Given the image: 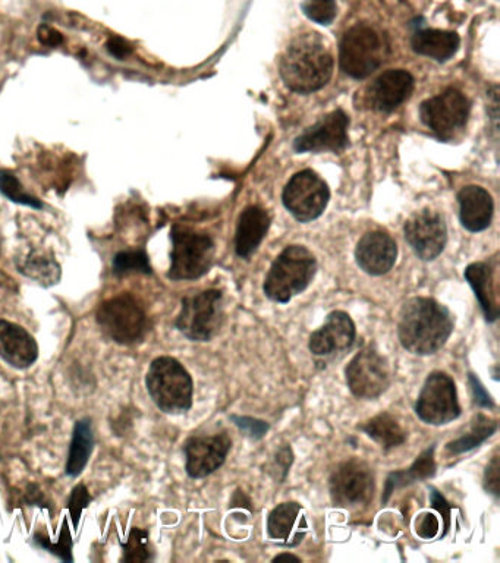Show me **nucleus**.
<instances>
[{
    "mask_svg": "<svg viewBox=\"0 0 500 563\" xmlns=\"http://www.w3.org/2000/svg\"><path fill=\"white\" fill-rule=\"evenodd\" d=\"M454 317L445 305L430 298H413L399 314L398 335L402 347L415 355H433L448 341Z\"/></svg>",
    "mask_w": 500,
    "mask_h": 563,
    "instance_id": "1",
    "label": "nucleus"
},
{
    "mask_svg": "<svg viewBox=\"0 0 500 563\" xmlns=\"http://www.w3.org/2000/svg\"><path fill=\"white\" fill-rule=\"evenodd\" d=\"M279 69L286 87L295 93L310 94L329 83L333 59L317 34H307L286 49Z\"/></svg>",
    "mask_w": 500,
    "mask_h": 563,
    "instance_id": "2",
    "label": "nucleus"
},
{
    "mask_svg": "<svg viewBox=\"0 0 500 563\" xmlns=\"http://www.w3.org/2000/svg\"><path fill=\"white\" fill-rule=\"evenodd\" d=\"M316 270L313 254L301 245H291L273 263L264 282V294L275 303H289L310 285Z\"/></svg>",
    "mask_w": 500,
    "mask_h": 563,
    "instance_id": "3",
    "label": "nucleus"
},
{
    "mask_svg": "<svg viewBox=\"0 0 500 563\" xmlns=\"http://www.w3.org/2000/svg\"><path fill=\"white\" fill-rule=\"evenodd\" d=\"M146 385L154 404L166 414H182L193 405V379L175 358H156L147 371Z\"/></svg>",
    "mask_w": 500,
    "mask_h": 563,
    "instance_id": "4",
    "label": "nucleus"
},
{
    "mask_svg": "<svg viewBox=\"0 0 500 563\" xmlns=\"http://www.w3.org/2000/svg\"><path fill=\"white\" fill-rule=\"evenodd\" d=\"M386 55L388 46L369 25H355L342 37L339 62L342 71L355 80H364L373 74L385 62Z\"/></svg>",
    "mask_w": 500,
    "mask_h": 563,
    "instance_id": "5",
    "label": "nucleus"
},
{
    "mask_svg": "<svg viewBox=\"0 0 500 563\" xmlns=\"http://www.w3.org/2000/svg\"><path fill=\"white\" fill-rule=\"evenodd\" d=\"M172 281H194L209 272L215 257V244L207 235L174 226L172 229Z\"/></svg>",
    "mask_w": 500,
    "mask_h": 563,
    "instance_id": "6",
    "label": "nucleus"
},
{
    "mask_svg": "<svg viewBox=\"0 0 500 563\" xmlns=\"http://www.w3.org/2000/svg\"><path fill=\"white\" fill-rule=\"evenodd\" d=\"M222 323V292L210 289L182 300L176 329L190 341L207 342L218 335Z\"/></svg>",
    "mask_w": 500,
    "mask_h": 563,
    "instance_id": "7",
    "label": "nucleus"
},
{
    "mask_svg": "<svg viewBox=\"0 0 500 563\" xmlns=\"http://www.w3.org/2000/svg\"><path fill=\"white\" fill-rule=\"evenodd\" d=\"M97 323L116 344L131 345L140 341L147 330V317L131 294H121L100 305Z\"/></svg>",
    "mask_w": 500,
    "mask_h": 563,
    "instance_id": "8",
    "label": "nucleus"
},
{
    "mask_svg": "<svg viewBox=\"0 0 500 563\" xmlns=\"http://www.w3.org/2000/svg\"><path fill=\"white\" fill-rule=\"evenodd\" d=\"M330 496L338 508L358 509L373 500L374 476L366 462L349 459L330 476Z\"/></svg>",
    "mask_w": 500,
    "mask_h": 563,
    "instance_id": "9",
    "label": "nucleus"
},
{
    "mask_svg": "<svg viewBox=\"0 0 500 563\" xmlns=\"http://www.w3.org/2000/svg\"><path fill=\"white\" fill-rule=\"evenodd\" d=\"M420 116L437 138L449 141L467 124L470 102L461 91L448 88L439 96L426 100L421 105Z\"/></svg>",
    "mask_w": 500,
    "mask_h": 563,
    "instance_id": "10",
    "label": "nucleus"
},
{
    "mask_svg": "<svg viewBox=\"0 0 500 563\" xmlns=\"http://www.w3.org/2000/svg\"><path fill=\"white\" fill-rule=\"evenodd\" d=\"M415 412L430 426H443L457 420L461 414L457 386L448 374H430L418 396Z\"/></svg>",
    "mask_w": 500,
    "mask_h": 563,
    "instance_id": "11",
    "label": "nucleus"
},
{
    "mask_svg": "<svg viewBox=\"0 0 500 563\" xmlns=\"http://www.w3.org/2000/svg\"><path fill=\"white\" fill-rule=\"evenodd\" d=\"M283 204L295 219L307 223L323 215L330 193L326 182L313 171L292 176L283 190Z\"/></svg>",
    "mask_w": 500,
    "mask_h": 563,
    "instance_id": "12",
    "label": "nucleus"
},
{
    "mask_svg": "<svg viewBox=\"0 0 500 563\" xmlns=\"http://www.w3.org/2000/svg\"><path fill=\"white\" fill-rule=\"evenodd\" d=\"M348 388L360 399H376L391 385V366L374 348L358 352L347 370Z\"/></svg>",
    "mask_w": 500,
    "mask_h": 563,
    "instance_id": "13",
    "label": "nucleus"
},
{
    "mask_svg": "<svg viewBox=\"0 0 500 563\" xmlns=\"http://www.w3.org/2000/svg\"><path fill=\"white\" fill-rule=\"evenodd\" d=\"M405 238L421 260H435L448 241L445 220L430 210L415 213L405 223Z\"/></svg>",
    "mask_w": 500,
    "mask_h": 563,
    "instance_id": "14",
    "label": "nucleus"
},
{
    "mask_svg": "<svg viewBox=\"0 0 500 563\" xmlns=\"http://www.w3.org/2000/svg\"><path fill=\"white\" fill-rule=\"evenodd\" d=\"M348 125V116L342 110L329 113L295 140V152L320 153L344 150L348 144Z\"/></svg>",
    "mask_w": 500,
    "mask_h": 563,
    "instance_id": "15",
    "label": "nucleus"
},
{
    "mask_svg": "<svg viewBox=\"0 0 500 563\" xmlns=\"http://www.w3.org/2000/svg\"><path fill=\"white\" fill-rule=\"evenodd\" d=\"M231 446V439L226 433L191 437L185 445L188 476L203 478L215 473L225 462Z\"/></svg>",
    "mask_w": 500,
    "mask_h": 563,
    "instance_id": "16",
    "label": "nucleus"
},
{
    "mask_svg": "<svg viewBox=\"0 0 500 563\" xmlns=\"http://www.w3.org/2000/svg\"><path fill=\"white\" fill-rule=\"evenodd\" d=\"M414 90V78L404 69L383 72L367 91L370 108L379 112H392L402 105Z\"/></svg>",
    "mask_w": 500,
    "mask_h": 563,
    "instance_id": "17",
    "label": "nucleus"
},
{
    "mask_svg": "<svg viewBox=\"0 0 500 563\" xmlns=\"http://www.w3.org/2000/svg\"><path fill=\"white\" fill-rule=\"evenodd\" d=\"M396 256H398L396 242L391 235L379 231L364 235L355 250L358 266L373 276L388 273L395 264Z\"/></svg>",
    "mask_w": 500,
    "mask_h": 563,
    "instance_id": "18",
    "label": "nucleus"
},
{
    "mask_svg": "<svg viewBox=\"0 0 500 563\" xmlns=\"http://www.w3.org/2000/svg\"><path fill=\"white\" fill-rule=\"evenodd\" d=\"M0 358L14 369H28L39 358V345L24 327L0 320Z\"/></svg>",
    "mask_w": 500,
    "mask_h": 563,
    "instance_id": "19",
    "label": "nucleus"
},
{
    "mask_svg": "<svg viewBox=\"0 0 500 563\" xmlns=\"http://www.w3.org/2000/svg\"><path fill=\"white\" fill-rule=\"evenodd\" d=\"M355 325L344 311H333L327 316L326 325L311 335L310 351L314 355L335 354L354 344Z\"/></svg>",
    "mask_w": 500,
    "mask_h": 563,
    "instance_id": "20",
    "label": "nucleus"
},
{
    "mask_svg": "<svg viewBox=\"0 0 500 563\" xmlns=\"http://www.w3.org/2000/svg\"><path fill=\"white\" fill-rule=\"evenodd\" d=\"M459 217L465 229L471 232H480L489 228L493 217V200L484 188L470 185L462 188L458 194Z\"/></svg>",
    "mask_w": 500,
    "mask_h": 563,
    "instance_id": "21",
    "label": "nucleus"
},
{
    "mask_svg": "<svg viewBox=\"0 0 500 563\" xmlns=\"http://www.w3.org/2000/svg\"><path fill=\"white\" fill-rule=\"evenodd\" d=\"M270 228V216L259 206H250L242 212L238 222L235 250L241 259H250L259 248Z\"/></svg>",
    "mask_w": 500,
    "mask_h": 563,
    "instance_id": "22",
    "label": "nucleus"
},
{
    "mask_svg": "<svg viewBox=\"0 0 500 563\" xmlns=\"http://www.w3.org/2000/svg\"><path fill=\"white\" fill-rule=\"evenodd\" d=\"M465 279L476 292L487 322H496L499 317L498 286L492 267L486 263L470 264L465 270Z\"/></svg>",
    "mask_w": 500,
    "mask_h": 563,
    "instance_id": "23",
    "label": "nucleus"
},
{
    "mask_svg": "<svg viewBox=\"0 0 500 563\" xmlns=\"http://www.w3.org/2000/svg\"><path fill=\"white\" fill-rule=\"evenodd\" d=\"M411 44L418 55L427 56L437 62H446L457 53L459 37L457 33L451 31L424 28L415 31Z\"/></svg>",
    "mask_w": 500,
    "mask_h": 563,
    "instance_id": "24",
    "label": "nucleus"
},
{
    "mask_svg": "<svg viewBox=\"0 0 500 563\" xmlns=\"http://www.w3.org/2000/svg\"><path fill=\"white\" fill-rule=\"evenodd\" d=\"M94 433L91 421L88 418L77 421L72 434L71 448H69L66 474L69 477H78L87 467L88 459L93 454Z\"/></svg>",
    "mask_w": 500,
    "mask_h": 563,
    "instance_id": "25",
    "label": "nucleus"
},
{
    "mask_svg": "<svg viewBox=\"0 0 500 563\" xmlns=\"http://www.w3.org/2000/svg\"><path fill=\"white\" fill-rule=\"evenodd\" d=\"M436 462H435V448L427 449L423 454L415 459L413 465L408 470L396 471V473L389 474L388 481H386L385 496L383 502H388L393 492L401 487L410 486V484L417 483V481L427 480V478L435 476Z\"/></svg>",
    "mask_w": 500,
    "mask_h": 563,
    "instance_id": "26",
    "label": "nucleus"
},
{
    "mask_svg": "<svg viewBox=\"0 0 500 563\" xmlns=\"http://www.w3.org/2000/svg\"><path fill=\"white\" fill-rule=\"evenodd\" d=\"M17 267L22 275L42 283L44 286L56 285L61 281V266L58 261L36 250L25 254L22 259H18Z\"/></svg>",
    "mask_w": 500,
    "mask_h": 563,
    "instance_id": "27",
    "label": "nucleus"
},
{
    "mask_svg": "<svg viewBox=\"0 0 500 563\" xmlns=\"http://www.w3.org/2000/svg\"><path fill=\"white\" fill-rule=\"evenodd\" d=\"M360 429L383 449L396 448L407 440V433L402 429L401 424L388 412L371 418Z\"/></svg>",
    "mask_w": 500,
    "mask_h": 563,
    "instance_id": "28",
    "label": "nucleus"
},
{
    "mask_svg": "<svg viewBox=\"0 0 500 563\" xmlns=\"http://www.w3.org/2000/svg\"><path fill=\"white\" fill-rule=\"evenodd\" d=\"M301 514V505L297 502H286L276 506L267 521V533L272 540L291 546V536Z\"/></svg>",
    "mask_w": 500,
    "mask_h": 563,
    "instance_id": "29",
    "label": "nucleus"
},
{
    "mask_svg": "<svg viewBox=\"0 0 500 563\" xmlns=\"http://www.w3.org/2000/svg\"><path fill=\"white\" fill-rule=\"evenodd\" d=\"M498 429V424L490 418L479 415L474 420L470 432L465 436L459 437L454 442L448 443L446 449L452 454H464V452L471 451V449L479 448L481 443L486 442L493 433Z\"/></svg>",
    "mask_w": 500,
    "mask_h": 563,
    "instance_id": "30",
    "label": "nucleus"
},
{
    "mask_svg": "<svg viewBox=\"0 0 500 563\" xmlns=\"http://www.w3.org/2000/svg\"><path fill=\"white\" fill-rule=\"evenodd\" d=\"M124 562L143 563L152 559L149 547V533L140 528H132L127 540L121 543Z\"/></svg>",
    "mask_w": 500,
    "mask_h": 563,
    "instance_id": "31",
    "label": "nucleus"
},
{
    "mask_svg": "<svg viewBox=\"0 0 500 563\" xmlns=\"http://www.w3.org/2000/svg\"><path fill=\"white\" fill-rule=\"evenodd\" d=\"M113 272L119 276L128 275V273L152 275V266H150L149 257L144 251H122V253L116 254L115 259H113Z\"/></svg>",
    "mask_w": 500,
    "mask_h": 563,
    "instance_id": "32",
    "label": "nucleus"
},
{
    "mask_svg": "<svg viewBox=\"0 0 500 563\" xmlns=\"http://www.w3.org/2000/svg\"><path fill=\"white\" fill-rule=\"evenodd\" d=\"M0 194L5 195L8 200L14 201V203L22 204V206L33 207V209H42L43 207L42 201L25 193L17 176L12 172L2 171V169H0Z\"/></svg>",
    "mask_w": 500,
    "mask_h": 563,
    "instance_id": "33",
    "label": "nucleus"
},
{
    "mask_svg": "<svg viewBox=\"0 0 500 563\" xmlns=\"http://www.w3.org/2000/svg\"><path fill=\"white\" fill-rule=\"evenodd\" d=\"M34 540H36V543L39 544L40 547L49 550V552H52L53 555L61 558L62 561L72 562V559H74L72 558V537L71 533H69L68 522L66 521L62 524V530L61 534H59L58 542H50V539H47V537L43 536V534H36V536H34Z\"/></svg>",
    "mask_w": 500,
    "mask_h": 563,
    "instance_id": "34",
    "label": "nucleus"
},
{
    "mask_svg": "<svg viewBox=\"0 0 500 563\" xmlns=\"http://www.w3.org/2000/svg\"><path fill=\"white\" fill-rule=\"evenodd\" d=\"M301 9L311 21L330 25L336 17V0H304Z\"/></svg>",
    "mask_w": 500,
    "mask_h": 563,
    "instance_id": "35",
    "label": "nucleus"
},
{
    "mask_svg": "<svg viewBox=\"0 0 500 563\" xmlns=\"http://www.w3.org/2000/svg\"><path fill=\"white\" fill-rule=\"evenodd\" d=\"M91 496L88 493V489L84 484H77L72 490L71 498H69L68 509L69 514H71L72 522H74V527L78 528L80 524L81 517H83L84 509L90 505Z\"/></svg>",
    "mask_w": 500,
    "mask_h": 563,
    "instance_id": "36",
    "label": "nucleus"
},
{
    "mask_svg": "<svg viewBox=\"0 0 500 563\" xmlns=\"http://www.w3.org/2000/svg\"><path fill=\"white\" fill-rule=\"evenodd\" d=\"M231 420L234 421L235 426L245 433V436L250 437V439L259 440L264 437V434L269 430V424L266 421L257 420L253 417H238V415H232Z\"/></svg>",
    "mask_w": 500,
    "mask_h": 563,
    "instance_id": "37",
    "label": "nucleus"
},
{
    "mask_svg": "<svg viewBox=\"0 0 500 563\" xmlns=\"http://www.w3.org/2000/svg\"><path fill=\"white\" fill-rule=\"evenodd\" d=\"M292 461H294V454H292V449L289 446H283L282 449H279L272 465L273 477L278 478L279 481L285 480Z\"/></svg>",
    "mask_w": 500,
    "mask_h": 563,
    "instance_id": "38",
    "label": "nucleus"
},
{
    "mask_svg": "<svg viewBox=\"0 0 500 563\" xmlns=\"http://www.w3.org/2000/svg\"><path fill=\"white\" fill-rule=\"evenodd\" d=\"M439 533V520L432 514L421 515L417 521V534L421 539H435Z\"/></svg>",
    "mask_w": 500,
    "mask_h": 563,
    "instance_id": "39",
    "label": "nucleus"
},
{
    "mask_svg": "<svg viewBox=\"0 0 500 563\" xmlns=\"http://www.w3.org/2000/svg\"><path fill=\"white\" fill-rule=\"evenodd\" d=\"M499 481V456H493L492 462L487 465L486 474H484V484H486L487 492L499 496Z\"/></svg>",
    "mask_w": 500,
    "mask_h": 563,
    "instance_id": "40",
    "label": "nucleus"
},
{
    "mask_svg": "<svg viewBox=\"0 0 500 563\" xmlns=\"http://www.w3.org/2000/svg\"><path fill=\"white\" fill-rule=\"evenodd\" d=\"M106 47H108L109 53L113 58L121 59V61H124L132 53L131 44L127 40L122 39V37H110Z\"/></svg>",
    "mask_w": 500,
    "mask_h": 563,
    "instance_id": "41",
    "label": "nucleus"
},
{
    "mask_svg": "<svg viewBox=\"0 0 500 563\" xmlns=\"http://www.w3.org/2000/svg\"><path fill=\"white\" fill-rule=\"evenodd\" d=\"M470 385L471 390H473L474 401H476L477 405L486 408L495 407V404H493L492 398H490L489 393L486 392V389L483 388L480 380L477 379L474 374H470Z\"/></svg>",
    "mask_w": 500,
    "mask_h": 563,
    "instance_id": "42",
    "label": "nucleus"
},
{
    "mask_svg": "<svg viewBox=\"0 0 500 563\" xmlns=\"http://www.w3.org/2000/svg\"><path fill=\"white\" fill-rule=\"evenodd\" d=\"M39 40L44 46L56 47L59 44L64 43V37L55 28L49 27V25L43 24L39 28Z\"/></svg>",
    "mask_w": 500,
    "mask_h": 563,
    "instance_id": "43",
    "label": "nucleus"
},
{
    "mask_svg": "<svg viewBox=\"0 0 500 563\" xmlns=\"http://www.w3.org/2000/svg\"><path fill=\"white\" fill-rule=\"evenodd\" d=\"M432 503L437 511H439V514L442 515L443 520H445V530H448L449 520H451V506H449L446 499L435 489H432Z\"/></svg>",
    "mask_w": 500,
    "mask_h": 563,
    "instance_id": "44",
    "label": "nucleus"
},
{
    "mask_svg": "<svg viewBox=\"0 0 500 563\" xmlns=\"http://www.w3.org/2000/svg\"><path fill=\"white\" fill-rule=\"evenodd\" d=\"M25 500L30 505H44L43 493L40 492L39 487L34 486V484H30L27 489V493H25Z\"/></svg>",
    "mask_w": 500,
    "mask_h": 563,
    "instance_id": "45",
    "label": "nucleus"
},
{
    "mask_svg": "<svg viewBox=\"0 0 500 563\" xmlns=\"http://www.w3.org/2000/svg\"><path fill=\"white\" fill-rule=\"evenodd\" d=\"M231 506H244V508L251 509V502L247 499V496L241 492V490H237V493L234 495V499H232Z\"/></svg>",
    "mask_w": 500,
    "mask_h": 563,
    "instance_id": "46",
    "label": "nucleus"
},
{
    "mask_svg": "<svg viewBox=\"0 0 500 563\" xmlns=\"http://www.w3.org/2000/svg\"><path fill=\"white\" fill-rule=\"evenodd\" d=\"M281 561H297V562H300V558H298V556L291 555V553H283V555H278V556H276L275 559H273V562H281Z\"/></svg>",
    "mask_w": 500,
    "mask_h": 563,
    "instance_id": "47",
    "label": "nucleus"
}]
</instances>
